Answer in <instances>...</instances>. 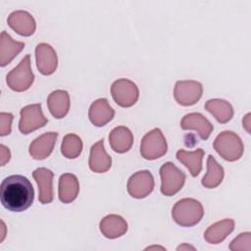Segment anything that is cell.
<instances>
[{
    "label": "cell",
    "instance_id": "obj_1",
    "mask_svg": "<svg viewBox=\"0 0 251 251\" xmlns=\"http://www.w3.org/2000/svg\"><path fill=\"white\" fill-rule=\"evenodd\" d=\"M1 203L11 212H23L33 203L34 190L31 182L24 176L13 175L2 180Z\"/></svg>",
    "mask_w": 251,
    "mask_h": 251
},
{
    "label": "cell",
    "instance_id": "obj_2",
    "mask_svg": "<svg viewBox=\"0 0 251 251\" xmlns=\"http://www.w3.org/2000/svg\"><path fill=\"white\" fill-rule=\"evenodd\" d=\"M204 216L202 204L193 198H183L177 201L172 210L174 221L181 226H193Z\"/></svg>",
    "mask_w": 251,
    "mask_h": 251
},
{
    "label": "cell",
    "instance_id": "obj_3",
    "mask_svg": "<svg viewBox=\"0 0 251 251\" xmlns=\"http://www.w3.org/2000/svg\"><path fill=\"white\" fill-rule=\"evenodd\" d=\"M216 152L225 160L234 162L239 160L244 151V146L241 138L233 131H222L214 140L213 143Z\"/></svg>",
    "mask_w": 251,
    "mask_h": 251
},
{
    "label": "cell",
    "instance_id": "obj_4",
    "mask_svg": "<svg viewBox=\"0 0 251 251\" xmlns=\"http://www.w3.org/2000/svg\"><path fill=\"white\" fill-rule=\"evenodd\" d=\"M34 80V75L30 66V55L26 54L20 64L11 70L7 76L6 82L8 86L17 92L27 90Z\"/></svg>",
    "mask_w": 251,
    "mask_h": 251
},
{
    "label": "cell",
    "instance_id": "obj_5",
    "mask_svg": "<svg viewBox=\"0 0 251 251\" xmlns=\"http://www.w3.org/2000/svg\"><path fill=\"white\" fill-rule=\"evenodd\" d=\"M161 192L165 196L176 194L185 182V174L171 162L165 163L160 168Z\"/></svg>",
    "mask_w": 251,
    "mask_h": 251
},
{
    "label": "cell",
    "instance_id": "obj_6",
    "mask_svg": "<svg viewBox=\"0 0 251 251\" xmlns=\"http://www.w3.org/2000/svg\"><path fill=\"white\" fill-rule=\"evenodd\" d=\"M168 144L160 128L147 132L140 143V154L146 160H155L167 153Z\"/></svg>",
    "mask_w": 251,
    "mask_h": 251
},
{
    "label": "cell",
    "instance_id": "obj_7",
    "mask_svg": "<svg viewBox=\"0 0 251 251\" xmlns=\"http://www.w3.org/2000/svg\"><path fill=\"white\" fill-rule=\"evenodd\" d=\"M111 94L119 106L127 108L136 103L139 97V90L133 81L127 78H120L112 83Z\"/></svg>",
    "mask_w": 251,
    "mask_h": 251
},
{
    "label": "cell",
    "instance_id": "obj_8",
    "mask_svg": "<svg viewBox=\"0 0 251 251\" xmlns=\"http://www.w3.org/2000/svg\"><path fill=\"white\" fill-rule=\"evenodd\" d=\"M47 123L48 120L43 115L40 103L27 105L22 108L19 129L23 134H28L44 126Z\"/></svg>",
    "mask_w": 251,
    "mask_h": 251
},
{
    "label": "cell",
    "instance_id": "obj_9",
    "mask_svg": "<svg viewBox=\"0 0 251 251\" xmlns=\"http://www.w3.org/2000/svg\"><path fill=\"white\" fill-rule=\"evenodd\" d=\"M203 93L202 84L196 80H178L174 89L176 101L182 106L196 104Z\"/></svg>",
    "mask_w": 251,
    "mask_h": 251
},
{
    "label": "cell",
    "instance_id": "obj_10",
    "mask_svg": "<svg viewBox=\"0 0 251 251\" xmlns=\"http://www.w3.org/2000/svg\"><path fill=\"white\" fill-rule=\"evenodd\" d=\"M154 177L147 171H138L134 173L127 180L126 188L128 194L136 199H141L148 196L154 189Z\"/></svg>",
    "mask_w": 251,
    "mask_h": 251
},
{
    "label": "cell",
    "instance_id": "obj_11",
    "mask_svg": "<svg viewBox=\"0 0 251 251\" xmlns=\"http://www.w3.org/2000/svg\"><path fill=\"white\" fill-rule=\"evenodd\" d=\"M36 67L44 75H52L58 66V57L54 48L47 43H39L35 48Z\"/></svg>",
    "mask_w": 251,
    "mask_h": 251
},
{
    "label": "cell",
    "instance_id": "obj_12",
    "mask_svg": "<svg viewBox=\"0 0 251 251\" xmlns=\"http://www.w3.org/2000/svg\"><path fill=\"white\" fill-rule=\"evenodd\" d=\"M32 176L38 185V199L42 204H48L53 201V177L52 171L46 168H38L32 173Z\"/></svg>",
    "mask_w": 251,
    "mask_h": 251
},
{
    "label": "cell",
    "instance_id": "obj_13",
    "mask_svg": "<svg viewBox=\"0 0 251 251\" xmlns=\"http://www.w3.org/2000/svg\"><path fill=\"white\" fill-rule=\"evenodd\" d=\"M9 26L18 34L23 36H30L34 33L36 24L33 17L26 11H15L8 17Z\"/></svg>",
    "mask_w": 251,
    "mask_h": 251
},
{
    "label": "cell",
    "instance_id": "obj_14",
    "mask_svg": "<svg viewBox=\"0 0 251 251\" xmlns=\"http://www.w3.org/2000/svg\"><path fill=\"white\" fill-rule=\"evenodd\" d=\"M57 138V132H46L38 136L29 145L30 156L35 160L46 159L52 153Z\"/></svg>",
    "mask_w": 251,
    "mask_h": 251
},
{
    "label": "cell",
    "instance_id": "obj_15",
    "mask_svg": "<svg viewBox=\"0 0 251 251\" xmlns=\"http://www.w3.org/2000/svg\"><path fill=\"white\" fill-rule=\"evenodd\" d=\"M115 116L114 109L110 106L106 98L95 100L89 107L88 118L95 126H103L107 125Z\"/></svg>",
    "mask_w": 251,
    "mask_h": 251
},
{
    "label": "cell",
    "instance_id": "obj_16",
    "mask_svg": "<svg viewBox=\"0 0 251 251\" xmlns=\"http://www.w3.org/2000/svg\"><path fill=\"white\" fill-rule=\"evenodd\" d=\"M180 126L185 130H196L200 138L203 140L208 139L213 131V125L200 113H189L185 115L180 122Z\"/></svg>",
    "mask_w": 251,
    "mask_h": 251
},
{
    "label": "cell",
    "instance_id": "obj_17",
    "mask_svg": "<svg viewBox=\"0 0 251 251\" xmlns=\"http://www.w3.org/2000/svg\"><path fill=\"white\" fill-rule=\"evenodd\" d=\"M89 168L94 173H105L112 166V159L104 148V140L101 139L90 148L88 160Z\"/></svg>",
    "mask_w": 251,
    "mask_h": 251
},
{
    "label": "cell",
    "instance_id": "obj_18",
    "mask_svg": "<svg viewBox=\"0 0 251 251\" xmlns=\"http://www.w3.org/2000/svg\"><path fill=\"white\" fill-rule=\"evenodd\" d=\"M102 234L110 239L118 238L127 231V223L119 215H108L99 224Z\"/></svg>",
    "mask_w": 251,
    "mask_h": 251
},
{
    "label": "cell",
    "instance_id": "obj_19",
    "mask_svg": "<svg viewBox=\"0 0 251 251\" xmlns=\"http://www.w3.org/2000/svg\"><path fill=\"white\" fill-rule=\"evenodd\" d=\"M109 143L115 152L126 153L132 146L133 134L126 126H117L109 133Z\"/></svg>",
    "mask_w": 251,
    "mask_h": 251
},
{
    "label": "cell",
    "instance_id": "obj_20",
    "mask_svg": "<svg viewBox=\"0 0 251 251\" xmlns=\"http://www.w3.org/2000/svg\"><path fill=\"white\" fill-rule=\"evenodd\" d=\"M47 106L51 115L56 119H63L70 110V95L66 90H55L47 98Z\"/></svg>",
    "mask_w": 251,
    "mask_h": 251
},
{
    "label": "cell",
    "instance_id": "obj_21",
    "mask_svg": "<svg viewBox=\"0 0 251 251\" xmlns=\"http://www.w3.org/2000/svg\"><path fill=\"white\" fill-rule=\"evenodd\" d=\"M25 43L14 40L5 30L0 35V65L5 67L24 49Z\"/></svg>",
    "mask_w": 251,
    "mask_h": 251
},
{
    "label": "cell",
    "instance_id": "obj_22",
    "mask_svg": "<svg viewBox=\"0 0 251 251\" xmlns=\"http://www.w3.org/2000/svg\"><path fill=\"white\" fill-rule=\"evenodd\" d=\"M79 192V183L73 174H63L59 178L58 195L63 203L73 202Z\"/></svg>",
    "mask_w": 251,
    "mask_h": 251
},
{
    "label": "cell",
    "instance_id": "obj_23",
    "mask_svg": "<svg viewBox=\"0 0 251 251\" xmlns=\"http://www.w3.org/2000/svg\"><path fill=\"white\" fill-rule=\"evenodd\" d=\"M234 228V221L225 219L210 226L204 232V238L211 244L221 243L226 237L232 232Z\"/></svg>",
    "mask_w": 251,
    "mask_h": 251
},
{
    "label": "cell",
    "instance_id": "obj_24",
    "mask_svg": "<svg viewBox=\"0 0 251 251\" xmlns=\"http://www.w3.org/2000/svg\"><path fill=\"white\" fill-rule=\"evenodd\" d=\"M204 153L205 152L202 148H198L191 152L179 149L176 152V159L189 170L192 176H197L202 170Z\"/></svg>",
    "mask_w": 251,
    "mask_h": 251
},
{
    "label": "cell",
    "instance_id": "obj_25",
    "mask_svg": "<svg viewBox=\"0 0 251 251\" xmlns=\"http://www.w3.org/2000/svg\"><path fill=\"white\" fill-rule=\"evenodd\" d=\"M205 109L221 124H226L233 117L231 104L223 99H210L205 103Z\"/></svg>",
    "mask_w": 251,
    "mask_h": 251
},
{
    "label": "cell",
    "instance_id": "obj_26",
    "mask_svg": "<svg viewBox=\"0 0 251 251\" xmlns=\"http://www.w3.org/2000/svg\"><path fill=\"white\" fill-rule=\"evenodd\" d=\"M224 176V168L212 155H209L207 158V173L202 178V185L206 188H215L221 184Z\"/></svg>",
    "mask_w": 251,
    "mask_h": 251
},
{
    "label": "cell",
    "instance_id": "obj_27",
    "mask_svg": "<svg viewBox=\"0 0 251 251\" xmlns=\"http://www.w3.org/2000/svg\"><path fill=\"white\" fill-rule=\"evenodd\" d=\"M82 151V141L75 133H68L64 136L61 144V152L68 159L77 158Z\"/></svg>",
    "mask_w": 251,
    "mask_h": 251
},
{
    "label": "cell",
    "instance_id": "obj_28",
    "mask_svg": "<svg viewBox=\"0 0 251 251\" xmlns=\"http://www.w3.org/2000/svg\"><path fill=\"white\" fill-rule=\"evenodd\" d=\"M229 249L232 251H250L251 250V233L243 232L238 234L229 244Z\"/></svg>",
    "mask_w": 251,
    "mask_h": 251
},
{
    "label": "cell",
    "instance_id": "obj_29",
    "mask_svg": "<svg viewBox=\"0 0 251 251\" xmlns=\"http://www.w3.org/2000/svg\"><path fill=\"white\" fill-rule=\"evenodd\" d=\"M14 116L11 113L0 114V135L5 136L11 133V125Z\"/></svg>",
    "mask_w": 251,
    "mask_h": 251
},
{
    "label": "cell",
    "instance_id": "obj_30",
    "mask_svg": "<svg viewBox=\"0 0 251 251\" xmlns=\"http://www.w3.org/2000/svg\"><path fill=\"white\" fill-rule=\"evenodd\" d=\"M1 166H5L6 163L9 162L10 157H11V153L9 148H7L5 145L1 144Z\"/></svg>",
    "mask_w": 251,
    "mask_h": 251
},
{
    "label": "cell",
    "instance_id": "obj_31",
    "mask_svg": "<svg viewBox=\"0 0 251 251\" xmlns=\"http://www.w3.org/2000/svg\"><path fill=\"white\" fill-rule=\"evenodd\" d=\"M186 249H192V250H194L195 248H194L193 246L188 245V244H185V243L179 245V246L176 248V250H186Z\"/></svg>",
    "mask_w": 251,
    "mask_h": 251
}]
</instances>
